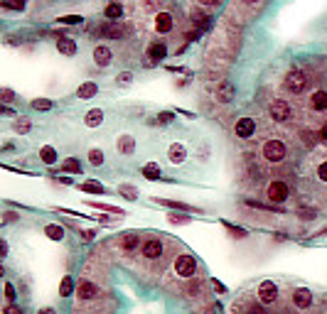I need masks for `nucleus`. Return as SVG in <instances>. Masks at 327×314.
Returning <instances> with one entry per match:
<instances>
[{"mask_svg":"<svg viewBox=\"0 0 327 314\" xmlns=\"http://www.w3.org/2000/svg\"><path fill=\"white\" fill-rule=\"evenodd\" d=\"M305 86H308L305 74H303L300 69H290L288 76H285V89H288L290 93H300V91H305Z\"/></svg>","mask_w":327,"mask_h":314,"instance_id":"nucleus-1","label":"nucleus"},{"mask_svg":"<svg viewBox=\"0 0 327 314\" xmlns=\"http://www.w3.org/2000/svg\"><path fill=\"white\" fill-rule=\"evenodd\" d=\"M263 157L268 162H280L285 157V142L283 140H268L263 145Z\"/></svg>","mask_w":327,"mask_h":314,"instance_id":"nucleus-2","label":"nucleus"},{"mask_svg":"<svg viewBox=\"0 0 327 314\" xmlns=\"http://www.w3.org/2000/svg\"><path fill=\"white\" fill-rule=\"evenodd\" d=\"M197 270V263L192 255H180L177 260H175V272L177 275H182V277H192Z\"/></svg>","mask_w":327,"mask_h":314,"instance_id":"nucleus-3","label":"nucleus"},{"mask_svg":"<svg viewBox=\"0 0 327 314\" xmlns=\"http://www.w3.org/2000/svg\"><path fill=\"white\" fill-rule=\"evenodd\" d=\"M268 199L273 201V204H283L285 199H288V184L285 182H271L268 184Z\"/></svg>","mask_w":327,"mask_h":314,"instance_id":"nucleus-4","label":"nucleus"},{"mask_svg":"<svg viewBox=\"0 0 327 314\" xmlns=\"http://www.w3.org/2000/svg\"><path fill=\"white\" fill-rule=\"evenodd\" d=\"M271 118L275 121V123H285L288 118H290V106L285 103V101H273L271 103Z\"/></svg>","mask_w":327,"mask_h":314,"instance_id":"nucleus-5","label":"nucleus"},{"mask_svg":"<svg viewBox=\"0 0 327 314\" xmlns=\"http://www.w3.org/2000/svg\"><path fill=\"white\" fill-rule=\"evenodd\" d=\"M275 297H278V287H275L271 280L261 282V287H259V300H261L263 305H271V302H275Z\"/></svg>","mask_w":327,"mask_h":314,"instance_id":"nucleus-6","label":"nucleus"},{"mask_svg":"<svg viewBox=\"0 0 327 314\" xmlns=\"http://www.w3.org/2000/svg\"><path fill=\"white\" fill-rule=\"evenodd\" d=\"M254 130H256V121H254V118H241V121H236V126H234L236 137H251Z\"/></svg>","mask_w":327,"mask_h":314,"instance_id":"nucleus-7","label":"nucleus"},{"mask_svg":"<svg viewBox=\"0 0 327 314\" xmlns=\"http://www.w3.org/2000/svg\"><path fill=\"white\" fill-rule=\"evenodd\" d=\"M76 295H79V300H96L99 297V287L94 285V282H89V280H84V282H79V290H76Z\"/></svg>","mask_w":327,"mask_h":314,"instance_id":"nucleus-8","label":"nucleus"},{"mask_svg":"<svg viewBox=\"0 0 327 314\" xmlns=\"http://www.w3.org/2000/svg\"><path fill=\"white\" fill-rule=\"evenodd\" d=\"M160 253H163V243H160L158 238H150V241H145V243H143V255H145L148 260L160 258Z\"/></svg>","mask_w":327,"mask_h":314,"instance_id":"nucleus-9","label":"nucleus"},{"mask_svg":"<svg viewBox=\"0 0 327 314\" xmlns=\"http://www.w3.org/2000/svg\"><path fill=\"white\" fill-rule=\"evenodd\" d=\"M310 302H313V295H310V290H305V287H298V290L293 292V305H295V307L305 310V307H310Z\"/></svg>","mask_w":327,"mask_h":314,"instance_id":"nucleus-10","label":"nucleus"},{"mask_svg":"<svg viewBox=\"0 0 327 314\" xmlns=\"http://www.w3.org/2000/svg\"><path fill=\"white\" fill-rule=\"evenodd\" d=\"M155 30L158 32H170L172 30V15L170 12H155Z\"/></svg>","mask_w":327,"mask_h":314,"instance_id":"nucleus-11","label":"nucleus"},{"mask_svg":"<svg viewBox=\"0 0 327 314\" xmlns=\"http://www.w3.org/2000/svg\"><path fill=\"white\" fill-rule=\"evenodd\" d=\"M217 101H219V103H231V101H234V86H231L229 81L219 84V89H217Z\"/></svg>","mask_w":327,"mask_h":314,"instance_id":"nucleus-12","label":"nucleus"},{"mask_svg":"<svg viewBox=\"0 0 327 314\" xmlns=\"http://www.w3.org/2000/svg\"><path fill=\"white\" fill-rule=\"evenodd\" d=\"M167 157H170V162H172V165H180V162H185V157H187V150H185V145H180V142L170 145V150H167Z\"/></svg>","mask_w":327,"mask_h":314,"instance_id":"nucleus-13","label":"nucleus"},{"mask_svg":"<svg viewBox=\"0 0 327 314\" xmlns=\"http://www.w3.org/2000/svg\"><path fill=\"white\" fill-rule=\"evenodd\" d=\"M165 54H167V47H165L163 42H153V45L148 47V57H150L153 62H160V59H165Z\"/></svg>","mask_w":327,"mask_h":314,"instance_id":"nucleus-14","label":"nucleus"},{"mask_svg":"<svg viewBox=\"0 0 327 314\" xmlns=\"http://www.w3.org/2000/svg\"><path fill=\"white\" fill-rule=\"evenodd\" d=\"M94 62L99 64V66L111 64V49H109V47H104V45H99V47L94 49Z\"/></svg>","mask_w":327,"mask_h":314,"instance_id":"nucleus-15","label":"nucleus"},{"mask_svg":"<svg viewBox=\"0 0 327 314\" xmlns=\"http://www.w3.org/2000/svg\"><path fill=\"white\" fill-rule=\"evenodd\" d=\"M96 32H99V35H104V37H111V40L123 37V30H121L118 25H101V27H96Z\"/></svg>","mask_w":327,"mask_h":314,"instance_id":"nucleus-16","label":"nucleus"},{"mask_svg":"<svg viewBox=\"0 0 327 314\" xmlns=\"http://www.w3.org/2000/svg\"><path fill=\"white\" fill-rule=\"evenodd\" d=\"M310 106L315 111H327V91H315L310 96Z\"/></svg>","mask_w":327,"mask_h":314,"instance_id":"nucleus-17","label":"nucleus"},{"mask_svg":"<svg viewBox=\"0 0 327 314\" xmlns=\"http://www.w3.org/2000/svg\"><path fill=\"white\" fill-rule=\"evenodd\" d=\"M57 49L66 54V57H71V54H76V45H74V40H66V37H59L57 40Z\"/></svg>","mask_w":327,"mask_h":314,"instance_id":"nucleus-18","label":"nucleus"},{"mask_svg":"<svg viewBox=\"0 0 327 314\" xmlns=\"http://www.w3.org/2000/svg\"><path fill=\"white\" fill-rule=\"evenodd\" d=\"M96 91H99V86H96V84H91V81H86V84H81V86H79L76 96H79V98H91V96H96Z\"/></svg>","mask_w":327,"mask_h":314,"instance_id":"nucleus-19","label":"nucleus"},{"mask_svg":"<svg viewBox=\"0 0 327 314\" xmlns=\"http://www.w3.org/2000/svg\"><path fill=\"white\" fill-rule=\"evenodd\" d=\"M40 160H42L45 165H54V162H57V150L50 147V145H45V147L40 150Z\"/></svg>","mask_w":327,"mask_h":314,"instance_id":"nucleus-20","label":"nucleus"},{"mask_svg":"<svg viewBox=\"0 0 327 314\" xmlns=\"http://www.w3.org/2000/svg\"><path fill=\"white\" fill-rule=\"evenodd\" d=\"M84 121H86V126H89V128H96V126H101V121H104V113H101L99 108H91V111L86 113V118H84Z\"/></svg>","mask_w":327,"mask_h":314,"instance_id":"nucleus-21","label":"nucleus"},{"mask_svg":"<svg viewBox=\"0 0 327 314\" xmlns=\"http://www.w3.org/2000/svg\"><path fill=\"white\" fill-rule=\"evenodd\" d=\"M118 150H121L123 155H131L133 150H135V140H133L131 135H123V137H118Z\"/></svg>","mask_w":327,"mask_h":314,"instance_id":"nucleus-22","label":"nucleus"},{"mask_svg":"<svg viewBox=\"0 0 327 314\" xmlns=\"http://www.w3.org/2000/svg\"><path fill=\"white\" fill-rule=\"evenodd\" d=\"M45 233H47V238H52V241H62V238H64V228L57 226V224H50V226L45 228Z\"/></svg>","mask_w":327,"mask_h":314,"instance_id":"nucleus-23","label":"nucleus"},{"mask_svg":"<svg viewBox=\"0 0 327 314\" xmlns=\"http://www.w3.org/2000/svg\"><path fill=\"white\" fill-rule=\"evenodd\" d=\"M143 177H145V179H158V177H160V167H158L155 162H148V165L143 167Z\"/></svg>","mask_w":327,"mask_h":314,"instance_id":"nucleus-24","label":"nucleus"},{"mask_svg":"<svg viewBox=\"0 0 327 314\" xmlns=\"http://www.w3.org/2000/svg\"><path fill=\"white\" fill-rule=\"evenodd\" d=\"M62 170H64V172H69V175H79V172H81V165H79V160L69 157V160H64V162H62Z\"/></svg>","mask_w":327,"mask_h":314,"instance_id":"nucleus-25","label":"nucleus"},{"mask_svg":"<svg viewBox=\"0 0 327 314\" xmlns=\"http://www.w3.org/2000/svg\"><path fill=\"white\" fill-rule=\"evenodd\" d=\"M138 241H140V238H138L135 233H126V236L121 238V246H123L126 251H135V248H138Z\"/></svg>","mask_w":327,"mask_h":314,"instance_id":"nucleus-26","label":"nucleus"},{"mask_svg":"<svg viewBox=\"0 0 327 314\" xmlns=\"http://www.w3.org/2000/svg\"><path fill=\"white\" fill-rule=\"evenodd\" d=\"M121 15H123V7H121L118 2H111V5L106 7V17H109V20H118Z\"/></svg>","mask_w":327,"mask_h":314,"instance_id":"nucleus-27","label":"nucleus"},{"mask_svg":"<svg viewBox=\"0 0 327 314\" xmlns=\"http://www.w3.org/2000/svg\"><path fill=\"white\" fill-rule=\"evenodd\" d=\"M71 292H74V280H71V277H64V280H62V287H59V295H62V297H69Z\"/></svg>","mask_w":327,"mask_h":314,"instance_id":"nucleus-28","label":"nucleus"},{"mask_svg":"<svg viewBox=\"0 0 327 314\" xmlns=\"http://www.w3.org/2000/svg\"><path fill=\"white\" fill-rule=\"evenodd\" d=\"M81 189H84V191H89V194H104V187H101L99 182H84Z\"/></svg>","mask_w":327,"mask_h":314,"instance_id":"nucleus-29","label":"nucleus"},{"mask_svg":"<svg viewBox=\"0 0 327 314\" xmlns=\"http://www.w3.org/2000/svg\"><path fill=\"white\" fill-rule=\"evenodd\" d=\"M32 108H35V111H50V108H52V101H47V98H35V101H32Z\"/></svg>","mask_w":327,"mask_h":314,"instance_id":"nucleus-30","label":"nucleus"},{"mask_svg":"<svg viewBox=\"0 0 327 314\" xmlns=\"http://www.w3.org/2000/svg\"><path fill=\"white\" fill-rule=\"evenodd\" d=\"M89 162L99 167V165L104 162V152H101V150H91V152H89Z\"/></svg>","mask_w":327,"mask_h":314,"instance_id":"nucleus-31","label":"nucleus"},{"mask_svg":"<svg viewBox=\"0 0 327 314\" xmlns=\"http://www.w3.org/2000/svg\"><path fill=\"white\" fill-rule=\"evenodd\" d=\"M59 22L62 25H79L81 22V15H64V17H59Z\"/></svg>","mask_w":327,"mask_h":314,"instance_id":"nucleus-32","label":"nucleus"},{"mask_svg":"<svg viewBox=\"0 0 327 314\" xmlns=\"http://www.w3.org/2000/svg\"><path fill=\"white\" fill-rule=\"evenodd\" d=\"M2 7H12V10H22L25 0H2Z\"/></svg>","mask_w":327,"mask_h":314,"instance_id":"nucleus-33","label":"nucleus"},{"mask_svg":"<svg viewBox=\"0 0 327 314\" xmlns=\"http://www.w3.org/2000/svg\"><path fill=\"white\" fill-rule=\"evenodd\" d=\"M158 5H160V0H143V7L148 12H158Z\"/></svg>","mask_w":327,"mask_h":314,"instance_id":"nucleus-34","label":"nucleus"},{"mask_svg":"<svg viewBox=\"0 0 327 314\" xmlns=\"http://www.w3.org/2000/svg\"><path fill=\"white\" fill-rule=\"evenodd\" d=\"M15 130H17V133H27V130H30V121H27V118H20V121L15 123Z\"/></svg>","mask_w":327,"mask_h":314,"instance_id":"nucleus-35","label":"nucleus"},{"mask_svg":"<svg viewBox=\"0 0 327 314\" xmlns=\"http://www.w3.org/2000/svg\"><path fill=\"white\" fill-rule=\"evenodd\" d=\"M121 194L128 196V199H135V196H138V191H135L133 187H121Z\"/></svg>","mask_w":327,"mask_h":314,"instance_id":"nucleus-36","label":"nucleus"},{"mask_svg":"<svg viewBox=\"0 0 327 314\" xmlns=\"http://www.w3.org/2000/svg\"><path fill=\"white\" fill-rule=\"evenodd\" d=\"M318 177H320L323 182H327V162H323V165L318 167Z\"/></svg>","mask_w":327,"mask_h":314,"instance_id":"nucleus-37","label":"nucleus"},{"mask_svg":"<svg viewBox=\"0 0 327 314\" xmlns=\"http://www.w3.org/2000/svg\"><path fill=\"white\" fill-rule=\"evenodd\" d=\"M2 314H22V312H20V307H15V305H7V307L2 310Z\"/></svg>","mask_w":327,"mask_h":314,"instance_id":"nucleus-38","label":"nucleus"},{"mask_svg":"<svg viewBox=\"0 0 327 314\" xmlns=\"http://www.w3.org/2000/svg\"><path fill=\"white\" fill-rule=\"evenodd\" d=\"M5 297H7V300H15V290H12V285H5Z\"/></svg>","mask_w":327,"mask_h":314,"instance_id":"nucleus-39","label":"nucleus"},{"mask_svg":"<svg viewBox=\"0 0 327 314\" xmlns=\"http://www.w3.org/2000/svg\"><path fill=\"white\" fill-rule=\"evenodd\" d=\"M158 121H160V123H170V121H172V113H163Z\"/></svg>","mask_w":327,"mask_h":314,"instance_id":"nucleus-40","label":"nucleus"},{"mask_svg":"<svg viewBox=\"0 0 327 314\" xmlns=\"http://www.w3.org/2000/svg\"><path fill=\"white\" fill-rule=\"evenodd\" d=\"M133 76L131 74H128V71H126V74H121V76H118V81H121V84H128V81H131Z\"/></svg>","mask_w":327,"mask_h":314,"instance_id":"nucleus-41","label":"nucleus"},{"mask_svg":"<svg viewBox=\"0 0 327 314\" xmlns=\"http://www.w3.org/2000/svg\"><path fill=\"white\" fill-rule=\"evenodd\" d=\"M10 98H12V91L5 89V91H2V101H10Z\"/></svg>","mask_w":327,"mask_h":314,"instance_id":"nucleus-42","label":"nucleus"},{"mask_svg":"<svg viewBox=\"0 0 327 314\" xmlns=\"http://www.w3.org/2000/svg\"><path fill=\"white\" fill-rule=\"evenodd\" d=\"M212 285H214V290H217V292H224V285H221V282H217V280H214Z\"/></svg>","mask_w":327,"mask_h":314,"instance_id":"nucleus-43","label":"nucleus"},{"mask_svg":"<svg viewBox=\"0 0 327 314\" xmlns=\"http://www.w3.org/2000/svg\"><path fill=\"white\" fill-rule=\"evenodd\" d=\"M37 314H57V312H54V310H50V307H45V310H40Z\"/></svg>","mask_w":327,"mask_h":314,"instance_id":"nucleus-44","label":"nucleus"},{"mask_svg":"<svg viewBox=\"0 0 327 314\" xmlns=\"http://www.w3.org/2000/svg\"><path fill=\"white\" fill-rule=\"evenodd\" d=\"M199 2H202V5H217L219 0H199Z\"/></svg>","mask_w":327,"mask_h":314,"instance_id":"nucleus-45","label":"nucleus"},{"mask_svg":"<svg viewBox=\"0 0 327 314\" xmlns=\"http://www.w3.org/2000/svg\"><path fill=\"white\" fill-rule=\"evenodd\" d=\"M244 2H249V5H256V2H259V0H244Z\"/></svg>","mask_w":327,"mask_h":314,"instance_id":"nucleus-46","label":"nucleus"},{"mask_svg":"<svg viewBox=\"0 0 327 314\" xmlns=\"http://www.w3.org/2000/svg\"><path fill=\"white\" fill-rule=\"evenodd\" d=\"M249 314H261V310H251V312Z\"/></svg>","mask_w":327,"mask_h":314,"instance_id":"nucleus-47","label":"nucleus"},{"mask_svg":"<svg viewBox=\"0 0 327 314\" xmlns=\"http://www.w3.org/2000/svg\"><path fill=\"white\" fill-rule=\"evenodd\" d=\"M323 137H327V126L323 128Z\"/></svg>","mask_w":327,"mask_h":314,"instance_id":"nucleus-48","label":"nucleus"}]
</instances>
